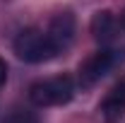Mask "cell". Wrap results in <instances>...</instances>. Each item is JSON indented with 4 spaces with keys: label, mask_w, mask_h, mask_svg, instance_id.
<instances>
[{
    "label": "cell",
    "mask_w": 125,
    "mask_h": 123,
    "mask_svg": "<svg viewBox=\"0 0 125 123\" xmlns=\"http://www.w3.org/2000/svg\"><path fill=\"white\" fill-rule=\"evenodd\" d=\"M2 123H39V118L31 113V111H22V109H17L12 113H7Z\"/></svg>",
    "instance_id": "cell-7"
},
{
    "label": "cell",
    "mask_w": 125,
    "mask_h": 123,
    "mask_svg": "<svg viewBox=\"0 0 125 123\" xmlns=\"http://www.w3.org/2000/svg\"><path fill=\"white\" fill-rule=\"evenodd\" d=\"M75 97V85L67 75H58L51 80L34 82L29 87V99L34 106L46 109V106H62Z\"/></svg>",
    "instance_id": "cell-2"
},
{
    "label": "cell",
    "mask_w": 125,
    "mask_h": 123,
    "mask_svg": "<svg viewBox=\"0 0 125 123\" xmlns=\"http://www.w3.org/2000/svg\"><path fill=\"white\" fill-rule=\"evenodd\" d=\"M48 36L53 39V44L58 46V51L67 48L75 39V15L70 10L58 12V15L51 19V27H48Z\"/></svg>",
    "instance_id": "cell-4"
},
{
    "label": "cell",
    "mask_w": 125,
    "mask_h": 123,
    "mask_svg": "<svg viewBox=\"0 0 125 123\" xmlns=\"http://www.w3.org/2000/svg\"><path fill=\"white\" fill-rule=\"evenodd\" d=\"M15 53L24 63H46L51 58H55L60 51L48 34L39 29H24L15 39Z\"/></svg>",
    "instance_id": "cell-1"
},
{
    "label": "cell",
    "mask_w": 125,
    "mask_h": 123,
    "mask_svg": "<svg viewBox=\"0 0 125 123\" xmlns=\"http://www.w3.org/2000/svg\"><path fill=\"white\" fill-rule=\"evenodd\" d=\"M89 29H92V36L101 44V46L111 44V41L115 39V17H113V12H108V10L96 12V15L92 17Z\"/></svg>",
    "instance_id": "cell-6"
},
{
    "label": "cell",
    "mask_w": 125,
    "mask_h": 123,
    "mask_svg": "<svg viewBox=\"0 0 125 123\" xmlns=\"http://www.w3.org/2000/svg\"><path fill=\"white\" fill-rule=\"evenodd\" d=\"M99 111H101V116L108 118V121L111 118H118L125 111V77H120V80L111 87V92L104 97Z\"/></svg>",
    "instance_id": "cell-5"
},
{
    "label": "cell",
    "mask_w": 125,
    "mask_h": 123,
    "mask_svg": "<svg viewBox=\"0 0 125 123\" xmlns=\"http://www.w3.org/2000/svg\"><path fill=\"white\" fill-rule=\"evenodd\" d=\"M120 61H123V51H108V48L96 51L94 56H89L87 61L79 65V85L82 87L96 85L101 77L108 75Z\"/></svg>",
    "instance_id": "cell-3"
},
{
    "label": "cell",
    "mask_w": 125,
    "mask_h": 123,
    "mask_svg": "<svg viewBox=\"0 0 125 123\" xmlns=\"http://www.w3.org/2000/svg\"><path fill=\"white\" fill-rule=\"evenodd\" d=\"M123 24H125V17H123Z\"/></svg>",
    "instance_id": "cell-9"
},
{
    "label": "cell",
    "mask_w": 125,
    "mask_h": 123,
    "mask_svg": "<svg viewBox=\"0 0 125 123\" xmlns=\"http://www.w3.org/2000/svg\"><path fill=\"white\" fill-rule=\"evenodd\" d=\"M5 82H7V63L0 58V87H2Z\"/></svg>",
    "instance_id": "cell-8"
}]
</instances>
